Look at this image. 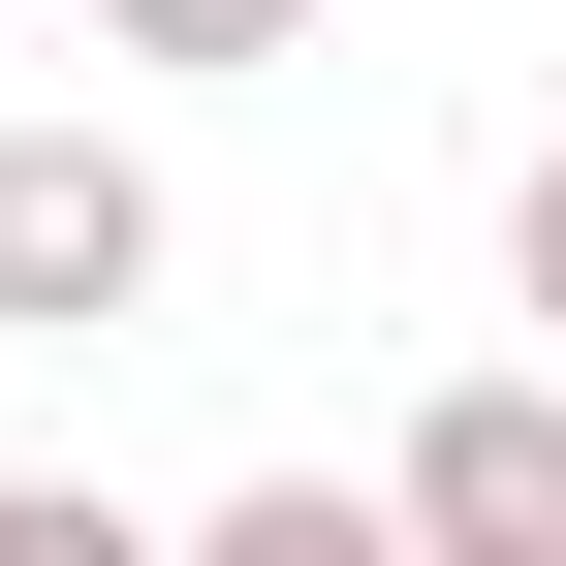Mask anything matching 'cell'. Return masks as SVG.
I'll use <instances>...</instances> for the list:
<instances>
[{"label": "cell", "instance_id": "7a4b0ae2", "mask_svg": "<svg viewBox=\"0 0 566 566\" xmlns=\"http://www.w3.org/2000/svg\"><path fill=\"white\" fill-rule=\"evenodd\" d=\"M441 566H566V378H441L409 409V472H378Z\"/></svg>", "mask_w": 566, "mask_h": 566}, {"label": "cell", "instance_id": "3957f363", "mask_svg": "<svg viewBox=\"0 0 566 566\" xmlns=\"http://www.w3.org/2000/svg\"><path fill=\"white\" fill-rule=\"evenodd\" d=\"M409 504H346V472H221V566H378Z\"/></svg>", "mask_w": 566, "mask_h": 566}, {"label": "cell", "instance_id": "277c9868", "mask_svg": "<svg viewBox=\"0 0 566 566\" xmlns=\"http://www.w3.org/2000/svg\"><path fill=\"white\" fill-rule=\"evenodd\" d=\"M95 32H126V63H283L315 0H95Z\"/></svg>", "mask_w": 566, "mask_h": 566}, {"label": "cell", "instance_id": "6da1fadb", "mask_svg": "<svg viewBox=\"0 0 566 566\" xmlns=\"http://www.w3.org/2000/svg\"><path fill=\"white\" fill-rule=\"evenodd\" d=\"M158 315V158L126 126H0V346H126Z\"/></svg>", "mask_w": 566, "mask_h": 566}, {"label": "cell", "instance_id": "8992f818", "mask_svg": "<svg viewBox=\"0 0 566 566\" xmlns=\"http://www.w3.org/2000/svg\"><path fill=\"white\" fill-rule=\"evenodd\" d=\"M504 315H535V346H566V158H535V189H504Z\"/></svg>", "mask_w": 566, "mask_h": 566}, {"label": "cell", "instance_id": "5b68a950", "mask_svg": "<svg viewBox=\"0 0 566 566\" xmlns=\"http://www.w3.org/2000/svg\"><path fill=\"white\" fill-rule=\"evenodd\" d=\"M0 566H126V504L95 472H0Z\"/></svg>", "mask_w": 566, "mask_h": 566}]
</instances>
